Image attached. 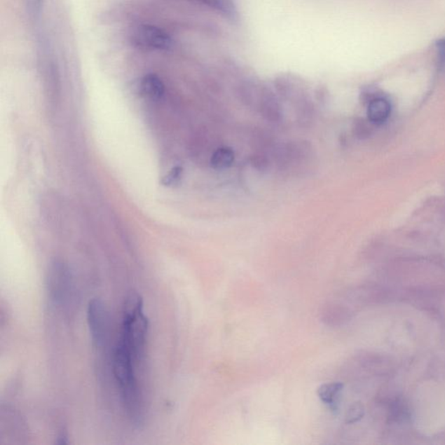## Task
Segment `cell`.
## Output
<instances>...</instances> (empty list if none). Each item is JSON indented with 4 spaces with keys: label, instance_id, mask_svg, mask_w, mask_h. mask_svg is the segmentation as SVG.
Masks as SVG:
<instances>
[{
    "label": "cell",
    "instance_id": "6da1fadb",
    "mask_svg": "<svg viewBox=\"0 0 445 445\" xmlns=\"http://www.w3.org/2000/svg\"><path fill=\"white\" fill-rule=\"evenodd\" d=\"M137 361L130 350L118 343L114 357V372L121 388L123 402L130 418L139 425L143 419V402L136 378Z\"/></svg>",
    "mask_w": 445,
    "mask_h": 445
},
{
    "label": "cell",
    "instance_id": "7a4b0ae2",
    "mask_svg": "<svg viewBox=\"0 0 445 445\" xmlns=\"http://www.w3.org/2000/svg\"><path fill=\"white\" fill-rule=\"evenodd\" d=\"M147 331L148 320L144 313L143 300L134 293L128 296L125 303L119 343L132 352L137 362L144 357Z\"/></svg>",
    "mask_w": 445,
    "mask_h": 445
},
{
    "label": "cell",
    "instance_id": "3957f363",
    "mask_svg": "<svg viewBox=\"0 0 445 445\" xmlns=\"http://www.w3.org/2000/svg\"><path fill=\"white\" fill-rule=\"evenodd\" d=\"M134 45L147 50H168L172 46V39L167 32L151 25H140L132 34Z\"/></svg>",
    "mask_w": 445,
    "mask_h": 445
},
{
    "label": "cell",
    "instance_id": "277c9868",
    "mask_svg": "<svg viewBox=\"0 0 445 445\" xmlns=\"http://www.w3.org/2000/svg\"><path fill=\"white\" fill-rule=\"evenodd\" d=\"M71 274L64 263L55 261L50 266L47 276V288L53 301L61 305L70 296Z\"/></svg>",
    "mask_w": 445,
    "mask_h": 445
},
{
    "label": "cell",
    "instance_id": "5b68a950",
    "mask_svg": "<svg viewBox=\"0 0 445 445\" xmlns=\"http://www.w3.org/2000/svg\"><path fill=\"white\" fill-rule=\"evenodd\" d=\"M88 320L94 345L103 346L109 335V316L101 300L93 299L89 303Z\"/></svg>",
    "mask_w": 445,
    "mask_h": 445
},
{
    "label": "cell",
    "instance_id": "8992f818",
    "mask_svg": "<svg viewBox=\"0 0 445 445\" xmlns=\"http://www.w3.org/2000/svg\"><path fill=\"white\" fill-rule=\"evenodd\" d=\"M140 93L147 100L157 101L165 93V85L158 75L150 74L144 76L140 82Z\"/></svg>",
    "mask_w": 445,
    "mask_h": 445
},
{
    "label": "cell",
    "instance_id": "52a82bcc",
    "mask_svg": "<svg viewBox=\"0 0 445 445\" xmlns=\"http://www.w3.org/2000/svg\"><path fill=\"white\" fill-rule=\"evenodd\" d=\"M392 106L388 100L383 97H377L371 101L368 107L369 121L376 125L383 124L390 117Z\"/></svg>",
    "mask_w": 445,
    "mask_h": 445
},
{
    "label": "cell",
    "instance_id": "ba28073f",
    "mask_svg": "<svg viewBox=\"0 0 445 445\" xmlns=\"http://www.w3.org/2000/svg\"><path fill=\"white\" fill-rule=\"evenodd\" d=\"M343 388V385L340 382L325 383L318 388L317 395L323 403L329 405L331 410L336 411Z\"/></svg>",
    "mask_w": 445,
    "mask_h": 445
},
{
    "label": "cell",
    "instance_id": "9c48e42d",
    "mask_svg": "<svg viewBox=\"0 0 445 445\" xmlns=\"http://www.w3.org/2000/svg\"><path fill=\"white\" fill-rule=\"evenodd\" d=\"M191 1L208 6L228 19H236L238 15L236 6L231 0H191Z\"/></svg>",
    "mask_w": 445,
    "mask_h": 445
},
{
    "label": "cell",
    "instance_id": "30bf717a",
    "mask_svg": "<svg viewBox=\"0 0 445 445\" xmlns=\"http://www.w3.org/2000/svg\"><path fill=\"white\" fill-rule=\"evenodd\" d=\"M235 154L229 147H220L214 151L211 158V164L215 170H224L233 165Z\"/></svg>",
    "mask_w": 445,
    "mask_h": 445
},
{
    "label": "cell",
    "instance_id": "8fae6325",
    "mask_svg": "<svg viewBox=\"0 0 445 445\" xmlns=\"http://www.w3.org/2000/svg\"><path fill=\"white\" fill-rule=\"evenodd\" d=\"M364 416V407L360 402L350 405L348 411L346 412L345 422L347 423H354L361 420Z\"/></svg>",
    "mask_w": 445,
    "mask_h": 445
},
{
    "label": "cell",
    "instance_id": "7c38bea8",
    "mask_svg": "<svg viewBox=\"0 0 445 445\" xmlns=\"http://www.w3.org/2000/svg\"><path fill=\"white\" fill-rule=\"evenodd\" d=\"M183 169L180 166L172 168L167 175L162 179V184L165 186H172L179 182L182 178Z\"/></svg>",
    "mask_w": 445,
    "mask_h": 445
},
{
    "label": "cell",
    "instance_id": "4fadbf2b",
    "mask_svg": "<svg viewBox=\"0 0 445 445\" xmlns=\"http://www.w3.org/2000/svg\"><path fill=\"white\" fill-rule=\"evenodd\" d=\"M44 0H27V7L29 15L32 18H38L41 15Z\"/></svg>",
    "mask_w": 445,
    "mask_h": 445
},
{
    "label": "cell",
    "instance_id": "5bb4252c",
    "mask_svg": "<svg viewBox=\"0 0 445 445\" xmlns=\"http://www.w3.org/2000/svg\"><path fill=\"white\" fill-rule=\"evenodd\" d=\"M437 52H439V63L441 67L445 66V39L437 43Z\"/></svg>",
    "mask_w": 445,
    "mask_h": 445
},
{
    "label": "cell",
    "instance_id": "9a60e30c",
    "mask_svg": "<svg viewBox=\"0 0 445 445\" xmlns=\"http://www.w3.org/2000/svg\"><path fill=\"white\" fill-rule=\"evenodd\" d=\"M57 443L60 444H67V436L66 432H62L60 434V436L59 437V441H57Z\"/></svg>",
    "mask_w": 445,
    "mask_h": 445
}]
</instances>
